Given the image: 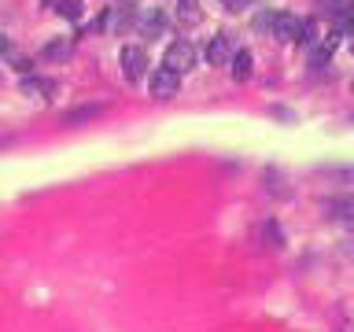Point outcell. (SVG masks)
<instances>
[{"label":"cell","mask_w":354,"mask_h":332,"mask_svg":"<svg viewBox=\"0 0 354 332\" xmlns=\"http://www.w3.org/2000/svg\"><path fill=\"white\" fill-rule=\"evenodd\" d=\"M303 30H306V19H299V15H292V12H277L270 37L281 41V45H292V41H299V45H303Z\"/></svg>","instance_id":"obj_1"},{"label":"cell","mask_w":354,"mask_h":332,"mask_svg":"<svg viewBox=\"0 0 354 332\" xmlns=\"http://www.w3.org/2000/svg\"><path fill=\"white\" fill-rule=\"evenodd\" d=\"M163 67L174 70V74L192 70V67H196V48H192L188 41H174V45L166 48V56H163Z\"/></svg>","instance_id":"obj_2"},{"label":"cell","mask_w":354,"mask_h":332,"mask_svg":"<svg viewBox=\"0 0 354 332\" xmlns=\"http://www.w3.org/2000/svg\"><path fill=\"white\" fill-rule=\"evenodd\" d=\"M122 74H126V81H144V74H148V52L141 45H126L122 48Z\"/></svg>","instance_id":"obj_3"},{"label":"cell","mask_w":354,"mask_h":332,"mask_svg":"<svg viewBox=\"0 0 354 332\" xmlns=\"http://www.w3.org/2000/svg\"><path fill=\"white\" fill-rule=\"evenodd\" d=\"M148 85H152V96H155V100H170V96H177V89H181V74L159 67V70H152Z\"/></svg>","instance_id":"obj_4"},{"label":"cell","mask_w":354,"mask_h":332,"mask_svg":"<svg viewBox=\"0 0 354 332\" xmlns=\"http://www.w3.org/2000/svg\"><path fill=\"white\" fill-rule=\"evenodd\" d=\"M203 56H207V63L210 67H225V63H233V41H229V34H214L207 45H203Z\"/></svg>","instance_id":"obj_5"},{"label":"cell","mask_w":354,"mask_h":332,"mask_svg":"<svg viewBox=\"0 0 354 332\" xmlns=\"http://www.w3.org/2000/svg\"><path fill=\"white\" fill-rule=\"evenodd\" d=\"M19 89H23V96H37V100H56L59 96V85L48 81V78H37V74H26V78L19 81Z\"/></svg>","instance_id":"obj_6"},{"label":"cell","mask_w":354,"mask_h":332,"mask_svg":"<svg viewBox=\"0 0 354 332\" xmlns=\"http://www.w3.org/2000/svg\"><path fill=\"white\" fill-rule=\"evenodd\" d=\"M133 0H122V4L118 8H111V12H107V19H104V26L111 30V34H126V30L133 26Z\"/></svg>","instance_id":"obj_7"},{"label":"cell","mask_w":354,"mask_h":332,"mask_svg":"<svg viewBox=\"0 0 354 332\" xmlns=\"http://www.w3.org/2000/svg\"><path fill=\"white\" fill-rule=\"evenodd\" d=\"M163 30H166V19L159 8H144V15H141V34L148 41H155V37H163Z\"/></svg>","instance_id":"obj_8"},{"label":"cell","mask_w":354,"mask_h":332,"mask_svg":"<svg viewBox=\"0 0 354 332\" xmlns=\"http://www.w3.org/2000/svg\"><path fill=\"white\" fill-rule=\"evenodd\" d=\"M199 19H203L199 0H181V4H177V23L181 26H199Z\"/></svg>","instance_id":"obj_9"},{"label":"cell","mask_w":354,"mask_h":332,"mask_svg":"<svg viewBox=\"0 0 354 332\" xmlns=\"http://www.w3.org/2000/svg\"><path fill=\"white\" fill-rule=\"evenodd\" d=\"M336 41H340V34H332L328 41H321V45L314 48V52H310V67H325V63L332 59V52H336Z\"/></svg>","instance_id":"obj_10"},{"label":"cell","mask_w":354,"mask_h":332,"mask_svg":"<svg viewBox=\"0 0 354 332\" xmlns=\"http://www.w3.org/2000/svg\"><path fill=\"white\" fill-rule=\"evenodd\" d=\"M251 63H255V59H251V52H248V48H240V52L233 56V67H229V70H233V78H236V81H248V78H251Z\"/></svg>","instance_id":"obj_11"},{"label":"cell","mask_w":354,"mask_h":332,"mask_svg":"<svg viewBox=\"0 0 354 332\" xmlns=\"http://www.w3.org/2000/svg\"><path fill=\"white\" fill-rule=\"evenodd\" d=\"M332 23H336V26H332V34H340V37H351V34H354V4H347V8H343V12H340L336 19H332Z\"/></svg>","instance_id":"obj_12"},{"label":"cell","mask_w":354,"mask_h":332,"mask_svg":"<svg viewBox=\"0 0 354 332\" xmlns=\"http://www.w3.org/2000/svg\"><path fill=\"white\" fill-rule=\"evenodd\" d=\"M70 52H74L70 37H59V41H48V45H45V59H67Z\"/></svg>","instance_id":"obj_13"},{"label":"cell","mask_w":354,"mask_h":332,"mask_svg":"<svg viewBox=\"0 0 354 332\" xmlns=\"http://www.w3.org/2000/svg\"><path fill=\"white\" fill-rule=\"evenodd\" d=\"M100 111H104L100 104H92V107H78V111H70V115H67V122H85V119H96Z\"/></svg>","instance_id":"obj_14"},{"label":"cell","mask_w":354,"mask_h":332,"mask_svg":"<svg viewBox=\"0 0 354 332\" xmlns=\"http://www.w3.org/2000/svg\"><path fill=\"white\" fill-rule=\"evenodd\" d=\"M347 4H354V0H317V8H321L325 15H332V19H336Z\"/></svg>","instance_id":"obj_15"},{"label":"cell","mask_w":354,"mask_h":332,"mask_svg":"<svg viewBox=\"0 0 354 332\" xmlns=\"http://www.w3.org/2000/svg\"><path fill=\"white\" fill-rule=\"evenodd\" d=\"M56 12H63V19H78L81 15V4H78V0H59Z\"/></svg>","instance_id":"obj_16"},{"label":"cell","mask_w":354,"mask_h":332,"mask_svg":"<svg viewBox=\"0 0 354 332\" xmlns=\"http://www.w3.org/2000/svg\"><path fill=\"white\" fill-rule=\"evenodd\" d=\"M262 237H270V248H281V233H277V222H266Z\"/></svg>","instance_id":"obj_17"},{"label":"cell","mask_w":354,"mask_h":332,"mask_svg":"<svg viewBox=\"0 0 354 332\" xmlns=\"http://www.w3.org/2000/svg\"><path fill=\"white\" fill-rule=\"evenodd\" d=\"M273 19H277V12H262L259 19H255V30H259V34L262 30H273Z\"/></svg>","instance_id":"obj_18"},{"label":"cell","mask_w":354,"mask_h":332,"mask_svg":"<svg viewBox=\"0 0 354 332\" xmlns=\"http://www.w3.org/2000/svg\"><path fill=\"white\" fill-rule=\"evenodd\" d=\"M248 4H251V0H222V8H225V12H244Z\"/></svg>","instance_id":"obj_19"},{"label":"cell","mask_w":354,"mask_h":332,"mask_svg":"<svg viewBox=\"0 0 354 332\" xmlns=\"http://www.w3.org/2000/svg\"><path fill=\"white\" fill-rule=\"evenodd\" d=\"M12 52H15V48H12V41H8V37H0V56H12Z\"/></svg>","instance_id":"obj_20"},{"label":"cell","mask_w":354,"mask_h":332,"mask_svg":"<svg viewBox=\"0 0 354 332\" xmlns=\"http://www.w3.org/2000/svg\"><path fill=\"white\" fill-rule=\"evenodd\" d=\"M347 229H351V233H354V218H347Z\"/></svg>","instance_id":"obj_21"},{"label":"cell","mask_w":354,"mask_h":332,"mask_svg":"<svg viewBox=\"0 0 354 332\" xmlns=\"http://www.w3.org/2000/svg\"><path fill=\"white\" fill-rule=\"evenodd\" d=\"M351 52H354V34H351Z\"/></svg>","instance_id":"obj_22"},{"label":"cell","mask_w":354,"mask_h":332,"mask_svg":"<svg viewBox=\"0 0 354 332\" xmlns=\"http://www.w3.org/2000/svg\"><path fill=\"white\" fill-rule=\"evenodd\" d=\"M351 126H354V111H351Z\"/></svg>","instance_id":"obj_23"}]
</instances>
